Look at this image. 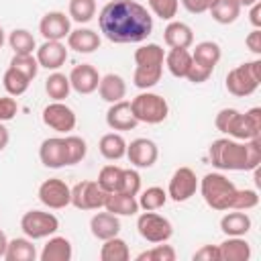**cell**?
<instances>
[{"label":"cell","instance_id":"obj_1","mask_svg":"<svg viewBox=\"0 0 261 261\" xmlns=\"http://www.w3.org/2000/svg\"><path fill=\"white\" fill-rule=\"evenodd\" d=\"M98 27L110 43H141L153 33V16L137 0H110L98 14Z\"/></svg>","mask_w":261,"mask_h":261},{"label":"cell","instance_id":"obj_2","mask_svg":"<svg viewBox=\"0 0 261 261\" xmlns=\"http://www.w3.org/2000/svg\"><path fill=\"white\" fill-rule=\"evenodd\" d=\"M163 61H165V51L157 43H147L141 45L135 51V73H133V84L139 90H149L159 84L163 75Z\"/></svg>","mask_w":261,"mask_h":261},{"label":"cell","instance_id":"obj_3","mask_svg":"<svg viewBox=\"0 0 261 261\" xmlns=\"http://www.w3.org/2000/svg\"><path fill=\"white\" fill-rule=\"evenodd\" d=\"M210 163L220 171H249V147L247 141L230 137L216 139L208 147Z\"/></svg>","mask_w":261,"mask_h":261},{"label":"cell","instance_id":"obj_4","mask_svg":"<svg viewBox=\"0 0 261 261\" xmlns=\"http://www.w3.org/2000/svg\"><path fill=\"white\" fill-rule=\"evenodd\" d=\"M198 190H200L204 202L212 210L226 212V210H232V202H234V196H237V190L239 188L224 173L212 171V173H206L200 179Z\"/></svg>","mask_w":261,"mask_h":261},{"label":"cell","instance_id":"obj_5","mask_svg":"<svg viewBox=\"0 0 261 261\" xmlns=\"http://www.w3.org/2000/svg\"><path fill=\"white\" fill-rule=\"evenodd\" d=\"M259 84H261V59L245 61V63L232 67L224 80L228 94H232L237 98L251 96L259 88Z\"/></svg>","mask_w":261,"mask_h":261},{"label":"cell","instance_id":"obj_6","mask_svg":"<svg viewBox=\"0 0 261 261\" xmlns=\"http://www.w3.org/2000/svg\"><path fill=\"white\" fill-rule=\"evenodd\" d=\"M130 110L135 114V118L139 122H145V124H159L167 118L169 114V104L163 96L155 94V92H149V90H143L141 94H137L133 100H130Z\"/></svg>","mask_w":261,"mask_h":261},{"label":"cell","instance_id":"obj_7","mask_svg":"<svg viewBox=\"0 0 261 261\" xmlns=\"http://www.w3.org/2000/svg\"><path fill=\"white\" fill-rule=\"evenodd\" d=\"M137 230L147 243H167L173 234V224L169 218L157 214V210H145L137 218Z\"/></svg>","mask_w":261,"mask_h":261},{"label":"cell","instance_id":"obj_8","mask_svg":"<svg viewBox=\"0 0 261 261\" xmlns=\"http://www.w3.org/2000/svg\"><path fill=\"white\" fill-rule=\"evenodd\" d=\"M224 135H228L230 139H237V141L259 139L261 137V108L253 106L247 112L237 110L224 130Z\"/></svg>","mask_w":261,"mask_h":261},{"label":"cell","instance_id":"obj_9","mask_svg":"<svg viewBox=\"0 0 261 261\" xmlns=\"http://www.w3.org/2000/svg\"><path fill=\"white\" fill-rule=\"evenodd\" d=\"M20 228H22L24 237H29L31 241H39V239H47V237L55 234L59 230V220L51 212L29 210L20 218Z\"/></svg>","mask_w":261,"mask_h":261},{"label":"cell","instance_id":"obj_10","mask_svg":"<svg viewBox=\"0 0 261 261\" xmlns=\"http://www.w3.org/2000/svg\"><path fill=\"white\" fill-rule=\"evenodd\" d=\"M106 196L108 192H104L98 181L84 179L71 188V206H75L77 210H100L104 208Z\"/></svg>","mask_w":261,"mask_h":261},{"label":"cell","instance_id":"obj_11","mask_svg":"<svg viewBox=\"0 0 261 261\" xmlns=\"http://www.w3.org/2000/svg\"><path fill=\"white\" fill-rule=\"evenodd\" d=\"M45 126H49L51 130L59 133V135H67L75 128L77 124V116L75 112L65 104V102H49L45 108H43V114H41Z\"/></svg>","mask_w":261,"mask_h":261},{"label":"cell","instance_id":"obj_12","mask_svg":"<svg viewBox=\"0 0 261 261\" xmlns=\"http://www.w3.org/2000/svg\"><path fill=\"white\" fill-rule=\"evenodd\" d=\"M198 175L192 167H177L167 184V198L173 202H188L198 192Z\"/></svg>","mask_w":261,"mask_h":261},{"label":"cell","instance_id":"obj_13","mask_svg":"<svg viewBox=\"0 0 261 261\" xmlns=\"http://www.w3.org/2000/svg\"><path fill=\"white\" fill-rule=\"evenodd\" d=\"M37 196H39L41 204L51 208V210H61V208L71 204V188L63 179H59V177L45 179L39 186Z\"/></svg>","mask_w":261,"mask_h":261},{"label":"cell","instance_id":"obj_14","mask_svg":"<svg viewBox=\"0 0 261 261\" xmlns=\"http://www.w3.org/2000/svg\"><path fill=\"white\" fill-rule=\"evenodd\" d=\"M124 157L130 161V165H135L139 169H149L155 165V161L159 157V149L151 139L139 137V139H133L130 143H126Z\"/></svg>","mask_w":261,"mask_h":261},{"label":"cell","instance_id":"obj_15","mask_svg":"<svg viewBox=\"0 0 261 261\" xmlns=\"http://www.w3.org/2000/svg\"><path fill=\"white\" fill-rule=\"evenodd\" d=\"M71 31V18L61 10H51L39 20V33L45 41H63Z\"/></svg>","mask_w":261,"mask_h":261},{"label":"cell","instance_id":"obj_16","mask_svg":"<svg viewBox=\"0 0 261 261\" xmlns=\"http://www.w3.org/2000/svg\"><path fill=\"white\" fill-rule=\"evenodd\" d=\"M39 159L49 169H61L67 165L65 137H49L39 147Z\"/></svg>","mask_w":261,"mask_h":261},{"label":"cell","instance_id":"obj_17","mask_svg":"<svg viewBox=\"0 0 261 261\" xmlns=\"http://www.w3.org/2000/svg\"><path fill=\"white\" fill-rule=\"evenodd\" d=\"M35 57L39 67L57 71L67 61V45L63 41H43V45L37 47Z\"/></svg>","mask_w":261,"mask_h":261},{"label":"cell","instance_id":"obj_18","mask_svg":"<svg viewBox=\"0 0 261 261\" xmlns=\"http://www.w3.org/2000/svg\"><path fill=\"white\" fill-rule=\"evenodd\" d=\"M69 84H71V90H75L77 94H94L98 90V84H100V73L94 65L90 63H80L75 65L71 71H69Z\"/></svg>","mask_w":261,"mask_h":261},{"label":"cell","instance_id":"obj_19","mask_svg":"<svg viewBox=\"0 0 261 261\" xmlns=\"http://www.w3.org/2000/svg\"><path fill=\"white\" fill-rule=\"evenodd\" d=\"M106 124H108V128H112L116 133L133 130L139 124V120L135 118V114L130 110V102L120 100V102L110 104V108L106 110Z\"/></svg>","mask_w":261,"mask_h":261},{"label":"cell","instance_id":"obj_20","mask_svg":"<svg viewBox=\"0 0 261 261\" xmlns=\"http://www.w3.org/2000/svg\"><path fill=\"white\" fill-rule=\"evenodd\" d=\"M163 41L169 49H190L194 45V31L181 20H169L163 31Z\"/></svg>","mask_w":261,"mask_h":261},{"label":"cell","instance_id":"obj_21","mask_svg":"<svg viewBox=\"0 0 261 261\" xmlns=\"http://www.w3.org/2000/svg\"><path fill=\"white\" fill-rule=\"evenodd\" d=\"M90 232L98 239V241H106V239H112L120 232V220L116 214L112 212H96L92 218H90Z\"/></svg>","mask_w":261,"mask_h":261},{"label":"cell","instance_id":"obj_22","mask_svg":"<svg viewBox=\"0 0 261 261\" xmlns=\"http://www.w3.org/2000/svg\"><path fill=\"white\" fill-rule=\"evenodd\" d=\"M102 39L94 29H73L67 35V49H73L75 53H94L100 47Z\"/></svg>","mask_w":261,"mask_h":261},{"label":"cell","instance_id":"obj_23","mask_svg":"<svg viewBox=\"0 0 261 261\" xmlns=\"http://www.w3.org/2000/svg\"><path fill=\"white\" fill-rule=\"evenodd\" d=\"M98 94L104 102L108 104H114V102H120L124 100L126 96V82L122 80V75L118 73H106L100 77V84H98Z\"/></svg>","mask_w":261,"mask_h":261},{"label":"cell","instance_id":"obj_24","mask_svg":"<svg viewBox=\"0 0 261 261\" xmlns=\"http://www.w3.org/2000/svg\"><path fill=\"white\" fill-rule=\"evenodd\" d=\"M251 226L253 220L245 210H232L220 218V230L226 237H245L251 230Z\"/></svg>","mask_w":261,"mask_h":261},{"label":"cell","instance_id":"obj_25","mask_svg":"<svg viewBox=\"0 0 261 261\" xmlns=\"http://www.w3.org/2000/svg\"><path fill=\"white\" fill-rule=\"evenodd\" d=\"M104 210H108L116 216H135L141 208H139L137 196H130V194H124V192H112V194L106 196Z\"/></svg>","mask_w":261,"mask_h":261},{"label":"cell","instance_id":"obj_26","mask_svg":"<svg viewBox=\"0 0 261 261\" xmlns=\"http://www.w3.org/2000/svg\"><path fill=\"white\" fill-rule=\"evenodd\" d=\"M71 257H73V247H71L69 239L55 237V234L49 237V241L45 243L43 251L39 253L41 261H69Z\"/></svg>","mask_w":261,"mask_h":261},{"label":"cell","instance_id":"obj_27","mask_svg":"<svg viewBox=\"0 0 261 261\" xmlns=\"http://www.w3.org/2000/svg\"><path fill=\"white\" fill-rule=\"evenodd\" d=\"M220 261H249L251 245L245 237H226L220 245Z\"/></svg>","mask_w":261,"mask_h":261},{"label":"cell","instance_id":"obj_28","mask_svg":"<svg viewBox=\"0 0 261 261\" xmlns=\"http://www.w3.org/2000/svg\"><path fill=\"white\" fill-rule=\"evenodd\" d=\"M220 57H222V49L216 41H200L192 51V61L202 67H208L212 71L218 65Z\"/></svg>","mask_w":261,"mask_h":261},{"label":"cell","instance_id":"obj_29","mask_svg":"<svg viewBox=\"0 0 261 261\" xmlns=\"http://www.w3.org/2000/svg\"><path fill=\"white\" fill-rule=\"evenodd\" d=\"M6 261H35L37 259V249L29 237H16L10 239L6 245L4 253Z\"/></svg>","mask_w":261,"mask_h":261},{"label":"cell","instance_id":"obj_30","mask_svg":"<svg viewBox=\"0 0 261 261\" xmlns=\"http://www.w3.org/2000/svg\"><path fill=\"white\" fill-rule=\"evenodd\" d=\"M98 149H100V155L108 161H118L126 155V141L120 133H106L100 143H98Z\"/></svg>","mask_w":261,"mask_h":261},{"label":"cell","instance_id":"obj_31","mask_svg":"<svg viewBox=\"0 0 261 261\" xmlns=\"http://www.w3.org/2000/svg\"><path fill=\"white\" fill-rule=\"evenodd\" d=\"M163 63L173 77H186V73L192 65V53L188 49H169L165 53Z\"/></svg>","mask_w":261,"mask_h":261},{"label":"cell","instance_id":"obj_32","mask_svg":"<svg viewBox=\"0 0 261 261\" xmlns=\"http://www.w3.org/2000/svg\"><path fill=\"white\" fill-rule=\"evenodd\" d=\"M241 10L243 6L239 4V0H218L210 8V16L218 24H232L241 16Z\"/></svg>","mask_w":261,"mask_h":261},{"label":"cell","instance_id":"obj_33","mask_svg":"<svg viewBox=\"0 0 261 261\" xmlns=\"http://www.w3.org/2000/svg\"><path fill=\"white\" fill-rule=\"evenodd\" d=\"M45 92L53 102H63L71 92L69 77L65 73H61V71L49 73V77L45 80Z\"/></svg>","mask_w":261,"mask_h":261},{"label":"cell","instance_id":"obj_34","mask_svg":"<svg viewBox=\"0 0 261 261\" xmlns=\"http://www.w3.org/2000/svg\"><path fill=\"white\" fill-rule=\"evenodd\" d=\"M100 259L102 261H128L130 259V251L124 239H120L118 234L112 239H106L104 245L100 247Z\"/></svg>","mask_w":261,"mask_h":261},{"label":"cell","instance_id":"obj_35","mask_svg":"<svg viewBox=\"0 0 261 261\" xmlns=\"http://www.w3.org/2000/svg\"><path fill=\"white\" fill-rule=\"evenodd\" d=\"M122 177H124V167H118V165H104L98 173V184L104 192L112 194V192H120L122 188Z\"/></svg>","mask_w":261,"mask_h":261},{"label":"cell","instance_id":"obj_36","mask_svg":"<svg viewBox=\"0 0 261 261\" xmlns=\"http://www.w3.org/2000/svg\"><path fill=\"white\" fill-rule=\"evenodd\" d=\"M8 45L16 55H29L37 51V41L31 31L27 29H14L8 35Z\"/></svg>","mask_w":261,"mask_h":261},{"label":"cell","instance_id":"obj_37","mask_svg":"<svg viewBox=\"0 0 261 261\" xmlns=\"http://www.w3.org/2000/svg\"><path fill=\"white\" fill-rule=\"evenodd\" d=\"M137 202L141 210H161L167 202V190L159 188V186H151L147 190H141L137 194Z\"/></svg>","mask_w":261,"mask_h":261},{"label":"cell","instance_id":"obj_38","mask_svg":"<svg viewBox=\"0 0 261 261\" xmlns=\"http://www.w3.org/2000/svg\"><path fill=\"white\" fill-rule=\"evenodd\" d=\"M2 86H4V90L8 92V96L16 98V96H22V94L29 90L31 80H29L27 75H22L20 71H16L14 67L8 65V69H6L4 75H2Z\"/></svg>","mask_w":261,"mask_h":261},{"label":"cell","instance_id":"obj_39","mask_svg":"<svg viewBox=\"0 0 261 261\" xmlns=\"http://www.w3.org/2000/svg\"><path fill=\"white\" fill-rule=\"evenodd\" d=\"M94 14H96V0H69L67 16L73 22L86 24L94 18Z\"/></svg>","mask_w":261,"mask_h":261},{"label":"cell","instance_id":"obj_40","mask_svg":"<svg viewBox=\"0 0 261 261\" xmlns=\"http://www.w3.org/2000/svg\"><path fill=\"white\" fill-rule=\"evenodd\" d=\"M10 67H14L16 71H20L22 75H27L31 82L37 77V73H39V63H37V57L33 55V53H29V55H12V59H10Z\"/></svg>","mask_w":261,"mask_h":261},{"label":"cell","instance_id":"obj_41","mask_svg":"<svg viewBox=\"0 0 261 261\" xmlns=\"http://www.w3.org/2000/svg\"><path fill=\"white\" fill-rule=\"evenodd\" d=\"M175 249L165 243H157L153 249L137 255V261H175Z\"/></svg>","mask_w":261,"mask_h":261},{"label":"cell","instance_id":"obj_42","mask_svg":"<svg viewBox=\"0 0 261 261\" xmlns=\"http://www.w3.org/2000/svg\"><path fill=\"white\" fill-rule=\"evenodd\" d=\"M65 147H67V165L80 163L88 153L86 141L82 137H77V135H67L65 137Z\"/></svg>","mask_w":261,"mask_h":261},{"label":"cell","instance_id":"obj_43","mask_svg":"<svg viewBox=\"0 0 261 261\" xmlns=\"http://www.w3.org/2000/svg\"><path fill=\"white\" fill-rule=\"evenodd\" d=\"M151 12L161 20H173L179 8V0H147Z\"/></svg>","mask_w":261,"mask_h":261},{"label":"cell","instance_id":"obj_44","mask_svg":"<svg viewBox=\"0 0 261 261\" xmlns=\"http://www.w3.org/2000/svg\"><path fill=\"white\" fill-rule=\"evenodd\" d=\"M259 204V194L253 188H245V190H237L234 202H232V210H253Z\"/></svg>","mask_w":261,"mask_h":261},{"label":"cell","instance_id":"obj_45","mask_svg":"<svg viewBox=\"0 0 261 261\" xmlns=\"http://www.w3.org/2000/svg\"><path fill=\"white\" fill-rule=\"evenodd\" d=\"M120 192L124 194H130V196H137L141 192V175L137 169H124V177H122V188Z\"/></svg>","mask_w":261,"mask_h":261},{"label":"cell","instance_id":"obj_46","mask_svg":"<svg viewBox=\"0 0 261 261\" xmlns=\"http://www.w3.org/2000/svg\"><path fill=\"white\" fill-rule=\"evenodd\" d=\"M18 104L12 96H0V122H8L16 116Z\"/></svg>","mask_w":261,"mask_h":261},{"label":"cell","instance_id":"obj_47","mask_svg":"<svg viewBox=\"0 0 261 261\" xmlns=\"http://www.w3.org/2000/svg\"><path fill=\"white\" fill-rule=\"evenodd\" d=\"M210 75H212V69L202 67V65H198V63L192 61V65H190V69L186 73V80L192 82V84H204V82H208Z\"/></svg>","mask_w":261,"mask_h":261},{"label":"cell","instance_id":"obj_48","mask_svg":"<svg viewBox=\"0 0 261 261\" xmlns=\"http://www.w3.org/2000/svg\"><path fill=\"white\" fill-rule=\"evenodd\" d=\"M181 6L192 12V14H204V12H210V8L218 2V0H179Z\"/></svg>","mask_w":261,"mask_h":261},{"label":"cell","instance_id":"obj_49","mask_svg":"<svg viewBox=\"0 0 261 261\" xmlns=\"http://www.w3.org/2000/svg\"><path fill=\"white\" fill-rule=\"evenodd\" d=\"M194 261H220V249L218 245H202L194 255Z\"/></svg>","mask_w":261,"mask_h":261},{"label":"cell","instance_id":"obj_50","mask_svg":"<svg viewBox=\"0 0 261 261\" xmlns=\"http://www.w3.org/2000/svg\"><path fill=\"white\" fill-rule=\"evenodd\" d=\"M247 147H249V171L259 169V163H261V139H249Z\"/></svg>","mask_w":261,"mask_h":261},{"label":"cell","instance_id":"obj_51","mask_svg":"<svg viewBox=\"0 0 261 261\" xmlns=\"http://www.w3.org/2000/svg\"><path fill=\"white\" fill-rule=\"evenodd\" d=\"M245 45L251 53L261 55V29H253L247 37H245Z\"/></svg>","mask_w":261,"mask_h":261},{"label":"cell","instance_id":"obj_52","mask_svg":"<svg viewBox=\"0 0 261 261\" xmlns=\"http://www.w3.org/2000/svg\"><path fill=\"white\" fill-rule=\"evenodd\" d=\"M249 8H251V10H249V20H251V24H253L255 29H261V2H255V4H251Z\"/></svg>","mask_w":261,"mask_h":261},{"label":"cell","instance_id":"obj_53","mask_svg":"<svg viewBox=\"0 0 261 261\" xmlns=\"http://www.w3.org/2000/svg\"><path fill=\"white\" fill-rule=\"evenodd\" d=\"M8 141H10V133L4 126V122H0V151H4L8 147Z\"/></svg>","mask_w":261,"mask_h":261},{"label":"cell","instance_id":"obj_54","mask_svg":"<svg viewBox=\"0 0 261 261\" xmlns=\"http://www.w3.org/2000/svg\"><path fill=\"white\" fill-rule=\"evenodd\" d=\"M6 245H8V239H6L4 230H0V259H4V253H6Z\"/></svg>","mask_w":261,"mask_h":261},{"label":"cell","instance_id":"obj_55","mask_svg":"<svg viewBox=\"0 0 261 261\" xmlns=\"http://www.w3.org/2000/svg\"><path fill=\"white\" fill-rule=\"evenodd\" d=\"M4 41H6V35H4V29L0 27V49H2V45H4Z\"/></svg>","mask_w":261,"mask_h":261}]
</instances>
